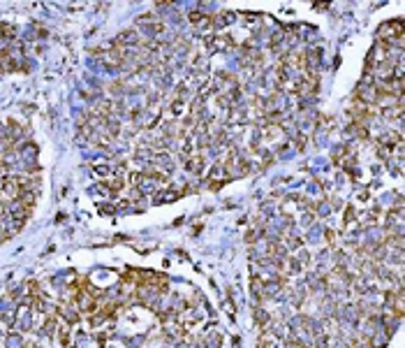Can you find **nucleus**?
I'll use <instances>...</instances> for the list:
<instances>
[{
    "label": "nucleus",
    "mask_w": 405,
    "mask_h": 348,
    "mask_svg": "<svg viewBox=\"0 0 405 348\" xmlns=\"http://www.w3.org/2000/svg\"><path fill=\"white\" fill-rule=\"evenodd\" d=\"M375 96H377V88H375V79L370 75H364L361 81L357 84V91H355V102H361V105L370 107L375 105Z\"/></svg>",
    "instance_id": "f257e3e1"
},
{
    "label": "nucleus",
    "mask_w": 405,
    "mask_h": 348,
    "mask_svg": "<svg viewBox=\"0 0 405 348\" xmlns=\"http://www.w3.org/2000/svg\"><path fill=\"white\" fill-rule=\"evenodd\" d=\"M403 21L400 19H391V21H387V24H382L380 28H377V40H382V42H394V40H398V37H403Z\"/></svg>",
    "instance_id": "f03ea898"
},
{
    "label": "nucleus",
    "mask_w": 405,
    "mask_h": 348,
    "mask_svg": "<svg viewBox=\"0 0 405 348\" xmlns=\"http://www.w3.org/2000/svg\"><path fill=\"white\" fill-rule=\"evenodd\" d=\"M204 165H206V156H204V153H199V151L183 163L185 172H190V174H199V172L204 170Z\"/></svg>",
    "instance_id": "7ed1b4c3"
},
{
    "label": "nucleus",
    "mask_w": 405,
    "mask_h": 348,
    "mask_svg": "<svg viewBox=\"0 0 405 348\" xmlns=\"http://www.w3.org/2000/svg\"><path fill=\"white\" fill-rule=\"evenodd\" d=\"M234 21H239V14H236V12H218V14H213V31L225 28V26L234 24Z\"/></svg>",
    "instance_id": "20e7f679"
},
{
    "label": "nucleus",
    "mask_w": 405,
    "mask_h": 348,
    "mask_svg": "<svg viewBox=\"0 0 405 348\" xmlns=\"http://www.w3.org/2000/svg\"><path fill=\"white\" fill-rule=\"evenodd\" d=\"M153 204H165V202H174V200H179V193H176V188H167V191H158V193H153Z\"/></svg>",
    "instance_id": "39448f33"
},
{
    "label": "nucleus",
    "mask_w": 405,
    "mask_h": 348,
    "mask_svg": "<svg viewBox=\"0 0 405 348\" xmlns=\"http://www.w3.org/2000/svg\"><path fill=\"white\" fill-rule=\"evenodd\" d=\"M252 318H255V325L262 330V332H264V330L271 325V313L266 311L264 307H257V309H255V313H252Z\"/></svg>",
    "instance_id": "423d86ee"
},
{
    "label": "nucleus",
    "mask_w": 405,
    "mask_h": 348,
    "mask_svg": "<svg viewBox=\"0 0 405 348\" xmlns=\"http://www.w3.org/2000/svg\"><path fill=\"white\" fill-rule=\"evenodd\" d=\"M322 235H324V242H326V246H329L331 251L340 248V232L338 230H334V227H324Z\"/></svg>",
    "instance_id": "0eeeda50"
},
{
    "label": "nucleus",
    "mask_w": 405,
    "mask_h": 348,
    "mask_svg": "<svg viewBox=\"0 0 405 348\" xmlns=\"http://www.w3.org/2000/svg\"><path fill=\"white\" fill-rule=\"evenodd\" d=\"M389 339L391 337L385 332V330H377V332L368 339V348H385L387 343H389Z\"/></svg>",
    "instance_id": "6e6552de"
},
{
    "label": "nucleus",
    "mask_w": 405,
    "mask_h": 348,
    "mask_svg": "<svg viewBox=\"0 0 405 348\" xmlns=\"http://www.w3.org/2000/svg\"><path fill=\"white\" fill-rule=\"evenodd\" d=\"M93 170V174H97V177H102V181L105 179L111 177V170H114V163H97V165L90 167Z\"/></svg>",
    "instance_id": "1a4fd4ad"
},
{
    "label": "nucleus",
    "mask_w": 405,
    "mask_h": 348,
    "mask_svg": "<svg viewBox=\"0 0 405 348\" xmlns=\"http://www.w3.org/2000/svg\"><path fill=\"white\" fill-rule=\"evenodd\" d=\"M250 288H252V295H255L257 302H264V281H262V279H257V276H252Z\"/></svg>",
    "instance_id": "9d476101"
},
{
    "label": "nucleus",
    "mask_w": 405,
    "mask_h": 348,
    "mask_svg": "<svg viewBox=\"0 0 405 348\" xmlns=\"http://www.w3.org/2000/svg\"><path fill=\"white\" fill-rule=\"evenodd\" d=\"M206 16H209V14H204V12H199V10H192L190 14H188V21H190V24H195V26H199L201 21L206 19Z\"/></svg>",
    "instance_id": "9b49d317"
},
{
    "label": "nucleus",
    "mask_w": 405,
    "mask_h": 348,
    "mask_svg": "<svg viewBox=\"0 0 405 348\" xmlns=\"http://www.w3.org/2000/svg\"><path fill=\"white\" fill-rule=\"evenodd\" d=\"M225 311H227V316H234V302H232L230 297H225Z\"/></svg>",
    "instance_id": "f8f14e48"
},
{
    "label": "nucleus",
    "mask_w": 405,
    "mask_h": 348,
    "mask_svg": "<svg viewBox=\"0 0 405 348\" xmlns=\"http://www.w3.org/2000/svg\"><path fill=\"white\" fill-rule=\"evenodd\" d=\"M257 348H262V346H257Z\"/></svg>",
    "instance_id": "ddd939ff"
}]
</instances>
